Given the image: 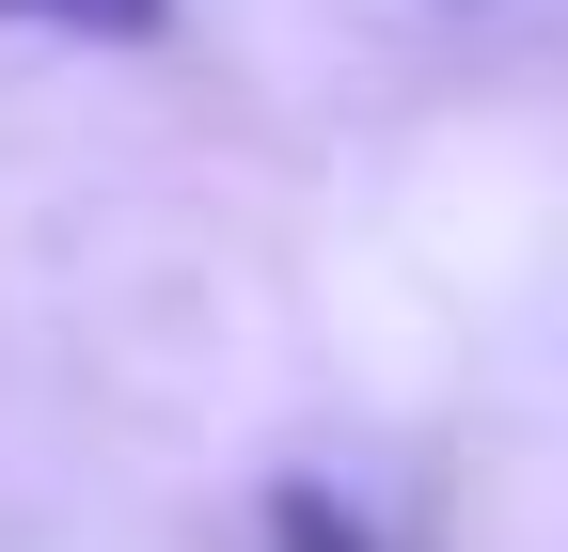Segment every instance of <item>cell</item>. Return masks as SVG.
Instances as JSON below:
<instances>
[{"label": "cell", "mask_w": 568, "mask_h": 552, "mask_svg": "<svg viewBox=\"0 0 568 552\" xmlns=\"http://www.w3.org/2000/svg\"><path fill=\"white\" fill-rule=\"evenodd\" d=\"M268 552H364V521H347L316 473H284V490H268Z\"/></svg>", "instance_id": "6da1fadb"}, {"label": "cell", "mask_w": 568, "mask_h": 552, "mask_svg": "<svg viewBox=\"0 0 568 552\" xmlns=\"http://www.w3.org/2000/svg\"><path fill=\"white\" fill-rule=\"evenodd\" d=\"M0 17H32V32H95V48H111V32H159L174 0H0Z\"/></svg>", "instance_id": "7a4b0ae2"}]
</instances>
